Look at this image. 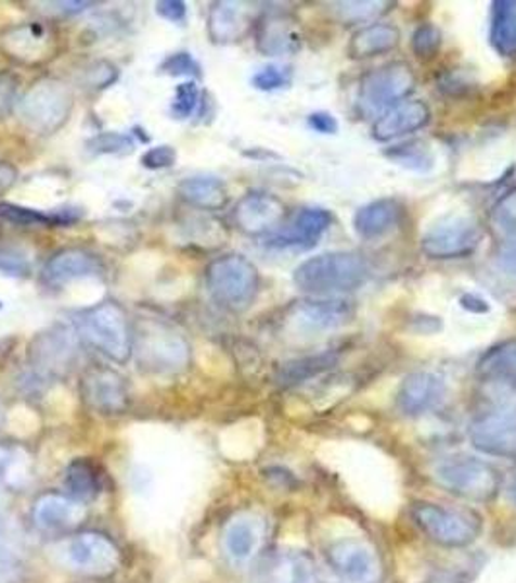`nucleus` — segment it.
Instances as JSON below:
<instances>
[{
  "label": "nucleus",
  "mask_w": 516,
  "mask_h": 583,
  "mask_svg": "<svg viewBox=\"0 0 516 583\" xmlns=\"http://www.w3.org/2000/svg\"><path fill=\"white\" fill-rule=\"evenodd\" d=\"M371 277L367 261L356 251H332L304 261L294 270V284L305 294L332 297L353 292Z\"/></svg>",
  "instance_id": "f257e3e1"
},
{
  "label": "nucleus",
  "mask_w": 516,
  "mask_h": 583,
  "mask_svg": "<svg viewBox=\"0 0 516 583\" xmlns=\"http://www.w3.org/2000/svg\"><path fill=\"white\" fill-rule=\"evenodd\" d=\"M76 333L95 351L117 364L129 362L134 352V331L125 307L113 300L74 315Z\"/></svg>",
  "instance_id": "f03ea898"
},
{
  "label": "nucleus",
  "mask_w": 516,
  "mask_h": 583,
  "mask_svg": "<svg viewBox=\"0 0 516 583\" xmlns=\"http://www.w3.org/2000/svg\"><path fill=\"white\" fill-rule=\"evenodd\" d=\"M206 288L218 306L240 314L257 300L260 275L253 261L240 253H228L208 265Z\"/></svg>",
  "instance_id": "7ed1b4c3"
},
{
  "label": "nucleus",
  "mask_w": 516,
  "mask_h": 583,
  "mask_svg": "<svg viewBox=\"0 0 516 583\" xmlns=\"http://www.w3.org/2000/svg\"><path fill=\"white\" fill-rule=\"evenodd\" d=\"M73 110V88L56 78H43L34 84L18 103L20 119L24 127L39 137L63 129L66 121L70 119Z\"/></svg>",
  "instance_id": "20e7f679"
},
{
  "label": "nucleus",
  "mask_w": 516,
  "mask_h": 583,
  "mask_svg": "<svg viewBox=\"0 0 516 583\" xmlns=\"http://www.w3.org/2000/svg\"><path fill=\"white\" fill-rule=\"evenodd\" d=\"M412 519L425 537L447 548L472 545L481 533L478 516L462 509L444 508L434 502H415Z\"/></svg>",
  "instance_id": "39448f33"
},
{
  "label": "nucleus",
  "mask_w": 516,
  "mask_h": 583,
  "mask_svg": "<svg viewBox=\"0 0 516 583\" xmlns=\"http://www.w3.org/2000/svg\"><path fill=\"white\" fill-rule=\"evenodd\" d=\"M434 479L441 489L466 500H491L501 489L498 469L474 457L444 459L435 465Z\"/></svg>",
  "instance_id": "423d86ee"
},
{
  "label": "nucleus",
  "mask_w": 516,
  "mask_h": 583,
  "mask_svg": "<svg viewBox=\"0 0 516 583\" xmlns=\"http://www.w3.org/2000/svg\"><path fill=\"white\" fill-rule=\"evenodd\" d=\"M134 337V346L142 368L162 373H173L186 368L191 358V346L173 327L162 321L140 324Z\"/></svg>",
  "instance_id": "0eeeda50"
},
{
  "label": "nucleus",
  "mask_w": 516,
  "mask_h": 583,
  "mask_svg": "<svg viewBox=\"0 0 516 583\" xmlns=\"http://www.w3.org/2000/svg\"><path fill=\"white\" fill-rule=\"evenodd\" d=\"M483 232L478 220L462 214L442 216L422 236V251L429 259H464L478 250Z\"/></svg>",
  "instance_id": "6e6552de"
},
{
  "label": "nucleus",
  "mask_w": 516,
  "mask_h": 583,
  "mask_svg": "<svg viewBox=\"0 0 516 583\" xmlns=\"http://www.w3.org/2000/svg\"><path fill=\"white\" fill-rule=\"evenodd\" d=\"M415 75L412 66L404 61H395L388 65L378 66L361 78L360 103L361 113L375 115L395 107L400 100L414 90Z\"/></svg>",
  "instance_id": "1a4fd4ad"
},
{
  "label": "nucleus",
  "mask_w": 516,
  "mask_h": 583,
  "mask_svg": "<svg viewBox=\"0 0 516 583\" xmlns=\"http://www.w3.org/2000/svg\"><path fill=\"white\" fill-rule=\"evenodd\" d=\"M68 325L55 324L37 333L28 344V362L47 376H61L78 358V337Z\"/></svg>",
  "instance_id": "9d476101"
},
{
  "label": "nucleus",
  "mask_w": 516,
  "mask_h": 583,
  "mask_svg": "<svg viewBox=\"0 0 516 583\" xmlns=\"http://www.w3.org/2000/svg\"><path fill=\"white\" fill-rule=\"evenodd\" d=\"M353 306L341 297H309L287 309L289 331L299 334H323L336 331L353 317Z\"/></svg>",
  "instance_id": "9b49d317"
},
{
  "label": "nucleus",
  "mask_w": 516,
  "mask_h": 583,
  "mask_svg": "<svg viewBox=\"0 0 516 583\" xmlns=\"http://www.w3.org/2000/svg\"><path fill=\"white\" fill-rule=\"evenodd\" d=\"M470 442L479 454L516 461V413L489 408L468 428Z\"/></svg>",
  "instance_id": "f8f14e48"
},
{
  "label": "nucleus",
  "mask_w": 516,
  "mask_h": 583,
  "mask_svg": "<svg viewBox=\"0 0 516 583\" xmlns=\"http://www.w3.org/2000/svg\"><path fill=\"white\" fill-rule=\"evenodd\" d=\"M61 558L76 572L103 575L109 574L119 565V550L103 535L82 533L61 546Z\"/></svg>",
  "instance_id": "ddd939ff"
},
{
  "label": "nucleus",
  "mask_w": 516,
  "mask_h": 583,
  "mask_svg": "<svg viewBox=\"0 0 516 583\" xmlns=\"http://www.w3.org/2000/svg\"><path fill=\"white\" fill-rule=\"evenodd\" d=\"M332 570L348 583H377L380 562L375 550L358 538H340L326 548Z\"/></svg>",
  "instance_id": "4468645a"
},
{
  "label": "nucleus",
  "mask_w": 516,
  "mask_h": 583,
  "mask_svg": "<svg viewBox=\"0 0 516 583\" xmlns=\"http://www.w3.org/2000/svg\"><path fill=\"white\" fill-rule=\"evenodd\" d=\"M56 38L53 29L47 28L46 24L28 22L20 24L16 28H10L0 36V49L10 59L18 63H41L49 56H53Z\"/></svg>",
  "instance_id": "2eb2a0df"
},
{
  "label": "nucleus",
  "mask_w": 516,
  "mask_h": 583,
  "mask_svg": "<svg viewBox=\"0 0 516 583\" xmlns=\"http://www.w3.org/2000/svg\"><path fill=\"white\" fill-rule=\"evenodd\" d=\"M286 216V204L276 194H245L233 208V224L247 236H267L276 230Z\"/></svg>",
  "instance_id": "dca6fc26"
},
{
  "label": "nucleus",
  "mask_w": 516,
  "mask_h": 583,
  "mask_svg": "<svg viewBox=\"0 0 516 583\" xmlns=\"http://www.w3.org/2000/svg\"><path fill=\"white\" fill-rule=\"evenodd\" d=\"M447 395V381L434 371L405 376L397 393V407L405 417H420L437 407Z\"/></svg>",
  "instance_id": "f3484780"
},
{
  "label": "nucleus",
  "mask_w": 516,
  "mask_h": 583,
  "mask_svg": "<svg viewBox=\"0 0 516 583\" xmlns=\"http://www.w3.org/2000/svg\"><path fill=\"white\" fill-rule=\"evenodd\" d=\"M102 257L82 248H65L53 253L43 267V280L49 287H65L80 278L102 277Z\"/></svg>",
  "instance_id": "a211bd4d"
},
{
  "label": "nucleus",
  "mask_w": 516,
  "mask_h": 583,
  "mask_svg": "<svg viewBox=\"0 0 516 583\" xmlns=\"http://www.w3.org/2000/svg\"><path fill=\"white\" fill-rule=\"evenodd\" d=\"M82 393L88 405L102 415L122 413L129 403L125 380L117 371L105 368H95L83 376Z\"/></svg>",
  "instance_id": "6ab92c4d"
},
{
  "label": "nucleus",
  "mask_w": 516,
  "mask_h": 583,
  "mask_svg": "<svg viewBox=\"0 0 516 583\" xmlns=\"http://www.w3.org/2000/svg\"><path fill=\"white\" fill-rule=\"evenodd\" d=\"M431 121V112L427 103L420 100L400 102L383 113L373 125V139L377 142H390L415 130L424 129Z\"/></svg>",
  "instance_id": "aec40b11"
},
{
  "label": "nucleus",
  "mask_w": 516,
  "mask_h": 583,
  "mask_svg": "<svg viewBox=\"0 0 516 583\" xmlns=\"http://www.w3.org/2000/svg\"><path fill=\"white\" fill-rule=\"evenodd\" d=\"M257 47L262 55H295L301 49V31L289 14H268L258 22Z\"/></svg>",
  "instance_id": "412c9836"
},
{
  "label": "nucleus",
  "mask_w": 516,
  "mask_h": 583,
  "mask_svg": "<svg viewBox=\"0 0 516 583\" xmlns=\"http://www.w3.org/2000/svg\"><path fill=\"white\" fill-rule=\"evenodd\" d=\"M332 214L324 208H304L294 218L286 230L274 233L270 245L274 248H313L331 228Z\"/></svg>",
  "instance_id": "4be33fe9"
},
{
  "label": "nucleus",
  "mask_w": 516,
  "mask_h": 583,
  "mask_svg": "<svg viewBox=\"0 0 516 583\" xmlns=\"http://www.w3.org/2000/svg\"><path fill=\"white\" fill-rule=\"evenodd\" d=\"M265 537V525L255 516H237L223 529V550L235 565H247L257 555Z\"/></svg>",
  "instance_id": "5701e85b"
},
{
  "label": "nucleus",
  "mask_w": 516,
  "mask_h": 583,
  "mask_svg": "<svg viewBox=\"0 0 516 583\" xmlns=\"http://www.w3.org/2000/svg\"><path fill=\"white\" fill-rule=\"evenodd\" d=\"M404 218V206L397 199H378L361 206L353 216V230L363 240H378L397 230Z\"/></svg>",
  "instance_id": "b1692460"
},
{
  "label": "nucleus",
  "mask_w": 516,
  "mask_h": 583,
  "mask_svg": "<svg viewBox=\"0 0 516 583\" xmlns=\"http://www.w3.org/2000/svg\"><path fill=\"white\" fill-rule=\"evenodd\" d=\"M250 12L245 4L241 2H230V0H220L214 2L208 12V36L214 43H235L245 38L249 31Z\"/></svg>",
  "instance_id": "393cba45"
},
{
  "label": "nucleus",
  "mask_w": 516,
  "mask_h": 583,
  "mask_svg": "<svg viewBox=\"0 0 516 583\" xmlns=\"http://www.w3.org/2000/svg\"><path fill=\"white\" fill-rule=\"evenodd\" d=\"M86 506L61 494H46L34 506V521L41 531H65L82 523Z\"/></svg>",
  "instance_id": "a878e982"
},
{
  "label": "nucleus",
  "mask_w": 516,
  "mask_h": 583,
  "mask_svg": "<svg viewBox=\"0 0 516 583\" xmlns=\"http://www.w3.org/2000/svg\"><path fill=\"white\" fill-rule=\"evenodd\" d=\"M177 193L184 203L191 204L196 211H220L230 203L228 186L216 176H194L184 179L177 187Z\"/></svg>",
  "instance_id": "bb28decb"
},
{
  "label": "nucleus",
  "mask_w": 516,
  "mask_h": 583,
  "mask_svg": "<svg viewBox=\"0 0 516 583\" xmlns=\"http://www.w3.org/2000/svg\"><path fill=\"white\" fill-rule=\"evenodd\" d=\"M398 43H400V29L397 26L375 22L351 36L348 55L358 61L385 55L388 51L397 49Z\"/></svg>",
  "instance_id": "cd10ccee"
},
{
  "label": "nucleus",
  "mask_w": 516,
  "mask_h": 583,
  "mask_svg": "<svg viewBox=\"0 0 516 583\" xmlns=\"http://www.w3.org/2000/svg\"><path fill=\"white\" fill-rule=\"evenodd\" d=\"M489 41L499 55L516 56V0L493 2Z\"/></svg>",
  "instance_id": "c85d7f7f"
},
{
  "label": "nucleus",
  "mask_w": 516,
  "mask_h": 583,
  "mask_svg": "<svg viewBox=\"0 0 516 583\" xmlns=\"http://www.w3.org/2000/svg\"><path fill=\"white\" fill-rule=\"evenodd\" d=\"M270 583H324L313 556L289 553L276 558L270 570Z\"/></svg>",
  "instance_id": "c756f323"
},
{
  "label": "nucleus",
  "mask_w": 516,
  "mask_h": 583,
  "mask_svg": "<svg viewBox=\"0 0 516 583\" xmlns=\"http://www.w3.org/2000/svg\"><path fill=\"white\" fill-rule=\"evenodd\" d=\"M78 218H80V214L73 213V211L41 213L37 208L0 201V220L14 224V226H49V228H59V226H68V224L76 223Z\"/></svg>",
  "instance_id": "7c9ffc66"
},
{
  "label": "nucleus",
  "mask_w": 516,
  "mask_h": 583,
  "mask_svg": "<svg viewBox=\"0 0 516 583\" xmlns=\"http://www.w3.org/2000/svg\"><path fill=\"white\" fill-rule=\"evenodd\" d=\"M336 362H338V356L334 352H321L314 356H305L299 360L287 362L278 371V383L284 388L299 385V383L313 380L324 371L331 370L332 366H336Z\"/></svg>",
  "instance_id": "2f4dec72"
},
{
  "label": "nucleus",
  "mask_w": 516,
  "mask_h": 583,
  "mask_svg": "<svg viewBox=\"0 0 516 583\" xmlns=\"http://www.w3.org/2000/svg\"><path fill=\"white\" fill-rule=\"evenodd\" d=\"M16 445L0 444V491H22L31 479V461Z\"/></svg>",
  "instance_id": "473e14b6"
},
{
  "label": "nucleus",
  "mask_w": 516,
  "mask_h": 583,
  "mask_svg": "<svg viewBox=\"0 0 516 583\" xmlns=\"http://www.w3.org/2000/svg\"><path fill=\"white\" fill-rule=\"evenodd\" d=\"M478 373L486 378H516V339L489 348L478 362Z\"/></svg>",
  "instance_id": "72a5a7b5"
},
{
  "label": "nucleus",
  "mask_w": 516,
  "mask_h": 583,
  "mask_svg": "<svg viewBox=\"0 0 516 583\" xmlns=\"http://www.w3.org/2000/svg\"><path fill=\"white\" fill-rule=\"evenodd\" d=\"M398 166L412 169V172H429L435 166V154L424 142H410V144H398L392 150L385 152Z\"/></svg>",
  "instance_id": "f704fd0d"
},
{
  "label": "nucleus",
  "mask_w": 516,
  "mask_h": 583,
  "mask_svg": "<svg viewBox=\"0 0 516 583\" xmlns=\"http://www.w3.org/2000/svg\"><path fill=\"white\" fill-rule=\"evenodd\" d=\"M183 230L193 243L203 248H218L228 238L223 224L198 214L184 220Z\"/></svg>",
  "instance_id": "c9c22d12"
},
{
  "label": "nucleus",
  "mask_w": 516,
  "mask_h": 583,
  "mask_svg": "<svg viewBox=\"0 0 516 583\" xmlns=\"http://www.w3.org/2000/svg\"><path fill=\"white\" fill-rule=\"evenodd\" d=\"M334 14L341 24H361L375 20L387 12L390 2L383 0H353V2H334Z\"/></svg>",
  "instance_id": "e433bc0d"
},
{
  "label": "nucleus",
  "mask_w": 516,
  "mask_h": 583,
  "mask_svg": "<svg viewBox=\"0 0 516 583\" xmlns=\"http://www.w3.org/2000/svg\"><path fill=\"white\" fill-rule=\"evenodd\" d=\"M483 398L491 408L516 413V378H486Z\"/></svg>",
  "instance_id": "4c0bfd02"
},
{
  "label": "nucleus",
  "mask_w": 516,
  "mask_h": 583,
  "mask_svg": "<svg viewBox=\"0 0 516 583\" xmlns=\"http://www.w3.org/2000/svg\"><path fill=\"white\" fill-rule=\"evenodd\" d=\"M491 224L501 240H515L516 238V189L508 191L499 199L491 211Z\"/></svg>",
  "instance_id": "58836bf2"
},
{
  "label": "nucleus",
  "mask_w": 516,
  "mask_h": 583,
  "mask_svg": "<svg viewBox=\"0 0 516 583\" xmlns=\"http://www.w3.org/2000/svg\"><path fill=\"white\" fill-rule=\"evenodd\" d=\"M86 149L93 156H105V154H127L134 149V140L129 135L115 132V130H105L95 135L86 142Z\"/></svg>",
  "instance_id": "ea45409f"
},
{
  "label": "nucleus",
  "mask_w": 516,
  "mask_h": 583,
  "mask_svg": "<svg viewBox=\"0 0 516 583\" xmlns=\"http://www.w3.org/2000/svg\"><path fill=\"white\" fill-rule=\"evenodd\" d=\"M66 486L78 498H90L98 491V479L92 467L86 461L70 465L66 472Z\"/></svg>",
  "instance_id": "a19ab883"
},
{
  "label": "nucleus",
  "mask_w": 516,
  "mask_h": 583,
  "mask_svg": "<svg viewBox=\"0 0 516 583\" xmlns=\"http://www.w3.org/2000/svg\"><path fill=\"white\" fill-rule=\"evenodd\" d=\"M201 98H203L201 88H198L193 80L179 84L176 88V96H173L171 107H169V112L173 115V119H189V117L193 115L194 110L198 107Z\"/></svg>",
  "instance_id": "79ce46f5"
},
{
  "label": "nucleus",
  "mask_w": 516,
  "mask_h": 583,
  "mask_svg": "<svg viewBox=\"0 0 516 583\" xmlns=\"http://www.w3.org/2000/svg\"><path fill=\"white\" fill-rule=\"evenodd\" d=\"M292 80H294L292 66L268 65L260 68L250 83L260 92H274V90L287 88Z\"/></svg>",
  "instance_id": "37998d69"
},
{
  "label": "nucleus",
  "mask_w": 516,
  "mask_h": 583,
  "mask_svg": "<svg viewBox=\"0 0 516 583\" xmlns=\"http://www.w3.org/2000/svg\"><path fill=\"white\" fill-rule=\"evenodd\" d=\"M412 49H414L415 56L422 61L434 59L441 49L439 28H435L434 24H424L415 29L414 36H412Z\"/></svg>",
  "instance_id": "c03bdc74"
},
{
  "label": "nucleus",
  "mask_w": 516,
  "mask_h": 583,
  "mask_svg": "<svg viewBox=\"0 0 516 583\" xmlns=\"http://www.w3.org/2000/svg\"><path fill=\"white\" fill-rule=\"evenodd\" d=\"M0 273L7 277L24 278L31 273L28 253L22 248H0Z\"/></svg>",
  "instance_id": "a18cd8bd"
},
{
  "label": "nucleus",
  "mask_w": 516,
  "mask_h": 583,
  "mask_svg": "<svg viewBox=\"0 0 516 583\" xmlns=\"http://www.w3.org/2000/svg\"><path fill=\"white\" fill-rule=\"evenodd\" d=\"M119 71L109 61H95L83 71L82 84L90 90H105L117 83Z\"/></svg>",
  "instance_id": "49530a36"
},
{
  "label": "nucleus",
  "mask_w": 516,
  "mask_h": 583,
  "mask_svg": "<svg viewBox=\"0 0 516 583\" xmlns=\"http://www.w3.org/2000/svg\"><path fill=\"white\" fill-rule=\"evenodd\" d=\"M20 78L10 71H0V121L9 119L18 102Z\"/></svg>",
  "instance_id": "de8ad7c7"
},
{
  "label": "nucleus",
  "mask_w": 516,
  "mask_h": 583,
  "mask_svg": "<svg viewBox=\"0 0 516 583\" xmlns=\"http://www.w3.org/2000/svg\"><path fill=\"white\" fill-rule=\"evenodd\" d=\"M159 73L167 76H201V65L191 53L179 51L166 56V61L159 65Z\"/></svg>",
  "instance_id": "09e8293b"
},
{
  "label": "nucleus",
  "mask_w": 516,
  "mask_h": 583,
  "mask_svg": "<svg viewBox=\"0 0 516 583\" xmlns=\"http://www.w3.org/2000/svg\"><path fill=\"white\" fill-rule=\"evenodd\" d=\"M176 149L173 147H167V144H159V147H154V149H147L142 154V157H140V164L146 167V169H152V172L176 166Z\"/></svg>",
  "instance_id": "8fccbe9b"
},
{
  "label": "nucleus",
  "mask_w": 516,
  "mask_h": 583,
  "mask_svg": "<svg viewBox=\"0 0 516 583\" xmlns=\"http://www.w3.org/2000/svg\"><path fill=\"white\" fill-rule=\"evenodd\" d=\"M39 427L36 413L29 408L20 407L10 413V428L18 435H31Z\"/></svg>",
  "instance_id": "3c124183"
},
{
  "label": "nucleus",
  "mask_w": 516,
  "mask_h": 583,
  "mask_svg": "<svg viewBox=\"0 0 516 583\" xmlns=\"http://www.w3.org/2000/svg\"><path fill=\"white\" fill-rule=\"evenodd\" d=\"M20 574H22V565H20L18 556L7 546L0 545V583L18 582Z\"/></svg>",
  "instance_id": "603ef678"
},
{
  "label": "nucleus",
  "mask_w": 516,
  "mask_h": 583,
  "mask_svg": "<svg viewBox=\"0 0 516 583\" xmlns=\"http://www.w3.org/2000/svg\"><path fill=\"white\" fill-rule=\"evenodd\" d=\"M157 16L173 22V24H183L186 20V4L181 0H159L156 2Z\"/></svg>",
  "instance_id": "864d4df0"
},
{
  "label": "nucleus",
  "mask_w": 516,
  "mask_h": 583,
  "mask_svg": "<svg viewBox=\"0 0 516 583\" xmlns=\"http://www.w3.org/2000/svg\"><path fill=\"white\" fill-rule=\"evenodd\" d=\"M498 267L508 277L516 278V238L501 241L498 251Z\"/></svg>",
  "instance_id": "5fc2aeb1"
},
{
  "label": "nucleus",
  "mask_w": 516,
  "mask_h": 583,
  "mask_svg": "<svg viewBox=\"0 0 516 583\" xmlns=\"http://www.w3.org/2000/svg\"><path fill=\"white\" fill-rule=\"evenodd\" d=\"M307 123L309 127L314 130V132H321V135H336L340 125H338V119L328 112H314L307 117Z\"/></svg>",
  "instance_id": "6e6d98bb"
},
{
  "label": "nucleus",
  "mask_w": 516,
  "mask_h": 583,
  "mask_svg": "<svg viewBox=\"0 0 516 583\" xmlns=\"http://www.w3.org/2000/svg\"><path fill=\"white\" fill-rule=\"evenodd\" d=\"M459 304H461L462 309H466V312H470V314H488L489 309H491L488 300H483V297L478 296V294H472V292L462 294V296L459 297Z\"/></svg>",
  "instance_id": "4d7b16f0"
},
{
  "label": "nucleus",
  "mask_w": 516,
  "mask_h": 583,
  "mask_svg": "<svg viewBox=\"0 0 516 583\" xmlns=\"http://www.w3.org/2000/svg\"><path fill=\"white\" fill-rule=\"evenodd\" d=\"M51 7H56L59 12L63 14H78V12H83V10L90 9L93 7V2H76V0H68V2H49Z\"/></svg>",
  "instance_id": "13d9d810"
},
{
  "label": "nucleus",
  "mask_w": 516,
  "mask_h": 583,
  "mask_svg": "<svg viewBox=\"0 0 516 583\" xmlns=\"http://www.w3.org/2000/svg\"><path fill=\"white\" fill-rule=\"evenodd\" d=\"M14 181H16V169L10 164L0 162V193H4L7 189L14 186Z\"/></svg>",
  "instance_id": "bf43d9fd"
},
{
  "label": "nucleus",
  "mask_w": 516,
  "mask_h": 583,
  "mask_svg": "<svg viewBox=\"0 0 516 583\" xmlns=\"http://www.w3.org/2000/svg\"><path fill=\"white\" fill-rule=\"evenodd\" d=\"M7 525V518H4V514H2V509H0V529L4 528Z\"/></svg>",
  "instance_id": "052dcab7"
},
{
  "label": "nucleus",
  "mask_w": 516,
  "mask_h": 583,
  "mask_svg": "<svg viewBox=\"0 0 516 583\" xmlns=\"http://www.w3.org/2000/svg\"><path fill=\"white\" fill-rule=\"evenodd\" d=\"M513 496H515V502H516V484H515V489H513Z\"/></svg>",
  "instance_id": "680f3d73"
},
{
  "label": "nucleus",
  "mask_w": 516,
  "mask_h": 583,
  "mask_svg": "<svg viewBox=\"0 0 516 583\" xmlns=\"http://www.w3.org/2000/svg\"><path fill=\"white\" fill-rule=\"evenodd\" d=\"M0 420H2V407H0Z\"/></svg>",
  "instance_id": "e2e57ef3"
},
{
  "label": "nucleus",
  "mask_w": 516,
  "mask_h": 583,
  "mask_svg": "<svg viewBox=\"0 0 516 583\" xmlns=\"http://www.w3.org/2000/svg\"><path fill=\"white\" fill-rule=\"evenodd\" d=\"M0 309H2V302H0Z\"/></svg>",
  "instance_id": "0e129e2a"
},
{
  "label": "nucleus",
  "mask_w": 516,
  "mask_h": 583,
  "mask_svg": "<svg viewBox=\"0 0 516 583\" xmlns=\"http://www.w3.org/2000/svg\"><path fill=\"white\" fill-rule=\"evenodd\" d=\"M0 233H2V232H0Z\"/></svg>",
  "instance_id": "69168bd1"
}]
</instances>
